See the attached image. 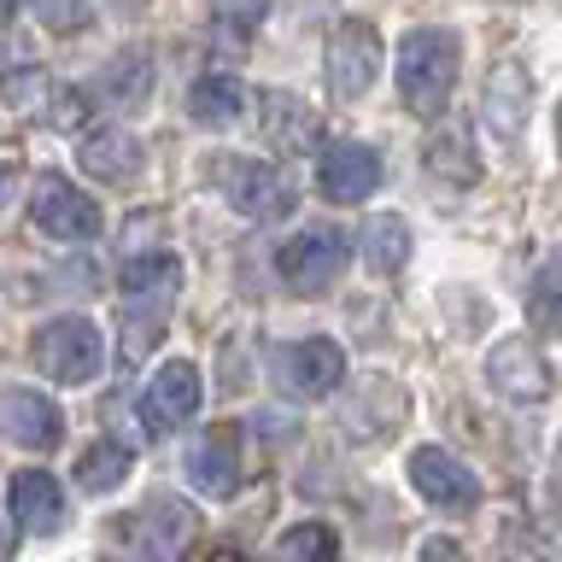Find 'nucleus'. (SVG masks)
<instances>
[{"label": "nucleus", "mask_w": 562, "mask_h": 562, "mask_svg": "<svg viewBox=\"0 0 562 562\" xmlns=\"http://www.w3.org/2000/svg\"><path fill=\"white\" fill-rule=\"evenodd\" d=\"M422 165H428V176H439V182H451V188H469L474 176H481V158H474V147L463 135H434L428 153H422Z\"/></svg>", "instance_id": "nucleus-23"}, {"label": "nucleus", "mask_w": 562, "mask_h": 562, "mask_svg": "<svg viewBox=\"0 0 562 562\" xmlns=\"http://www.w3.org/2000/svg\"><path fill=\"white\" fill-rule=\"evenodd\" d=\"M200 398H205L200 369H193L188 358H176L147 381V393H140V422H147V434H176L182 422H193Z\"/></svg>", "instance_id": "nucleus-9"}, {"label": "nucleus", "mask_w": 562, "mask_h": 562, "mask_svg": "<svg viewBox=\"0 0 562 562\" xmlns=\"http://www.w3.org/2000/svg\"><path fill=\"white\" fill-rule=\"evenodd\" d=\"M411 486L434 509H474V504H481V481H474V474L457 463L446 446H416L411 451Z\"/></svg>", "instance_id": "nucleus-11"}, {"label": "nucleus", "mask_w": 562, "mask_h": 562, "mask_svg": "<svg viewBox=\"0 0 562 562\" xmlns=\"http://www.w3.org/2000/svg\"><path fill=\"white\" fill-rule=\"evenodd\" d=\"M12 7H18V0H0V18H7V12H12Z\"/></svg>", "instance_id": "nucleus-33"}, {"label": "nucleus", "mask_w": 562, "mask_h": 562, "mask_svg": "<svg viewBox=\"0 0 562 562\" xmlns=\"http://www.w3.org/2000/svg\"><path fill=\"white\" fill-rule=\"evenodd\" d=\"M363 258L375 276H398L411 263V223L398 211H381V217L363 223Z\"/></svg>", "instance_id": "nucleus-19"}, {"label": "nucleus", "mask_w": 562, "mask_h": 562, "mask_svg": "<svg viewBox=\"0 0 562 562\" xmlns=\"http://www.w3.org/2000/svg\"><path fill=\"white\" fill-rule=\"evenodd\" d=\"M240 105H246V88H240V77H228V70H205V77L188 88V117L193 123H235Z\"/></svg>", "instance_id": "nucleus-21"}, {"label": "nucleus", "mask_w": 562, "mask_h": 562, "mask_svg": "<svg viewBox=\"0 0 562 562\" xmlns=\"http://www.w3.org/2000/svg\"><path fill=\"white\" fill-rule=\"evenodd\" d=\"M323 70H328V94L334 100H363L369 88H375V77H381V35H375V24L346 18V24L328 35Z\"/></svg>", "instance_id": "nucleus-4"}, {"label": "nucleus", "mask_w": 562, "mask_h": 562, "mask_svg": "<svg viewBox=\"0 0 562 562\" xmlns=\"http://www.w3.org/2000/svg\"><path fill=\"white\" fill-rule=\"evenodd\" d=\"M211 176H217L223 200L240 211V217H258V223H276L293 211V188L281 182V170L258 165V158H217L211 165Z\"/></svg>", "instance_id": "nucleus-5"}, {"label": "nucleus", "mask_w": 562, "mask_h": 562, "mask_svg": "<svg viewBox=\"0 0 562 562\" xmlns=\"http://www.w3.org/2000/svg\"><path fill=\"white\" fill-rule=\"evenodd\" d=\"M47 77H42V70H18V77H7V82H0V94H7L12 105H24V112H30V105H35V94H47Z\"/></svg>", "instance_id": "nucleus-29"}, {"label": "nucleus", "mask_w": 562, "mask_h": 562, "mask_svg": "<svg viewBox=\"0 0 562 562\" xmlns=\"http://www.w3.org/2000/svg\"><path fill=\"white\" fill-rule=\"evenodd\" d=\"M263 135H270L281 153H311L316 140H323V117H316L299 94H288V88H270V94H263Z\"/></svg>", "instance_id": "nucleus-18"}, {"label": "nucleus", "mask_w": 562, "mask_h": 562, "mask_svg": "<svg viewBox=\"0 0 562 562\" xmlns=\"http://www.w3.org/2000/svg\"><path fill=\"white\" fill-rule=\"evenodd\" d=\"M30 351H35V363H42V375L59 381V386L94 381L100 363H105V340L88 316H53V323H42Z\"/></svg>", "instance_id": "nucleus-3"}, {"label": "nucleus", "mask_w": 562, "mask_h": 562, "mask_svg": "<svg viewBox=\"0 0 562 562\" xmlns=\"http://www.w3.org/2000/svg\"><path fill=\"white\" fill-rule=\"evenodd\" d=\"M334 551H340V539H334L328 521H299L276 539V557H334Z\"/></svg>", "instance_id": "nucleus-26"}, {"label": "nucleus", "mask_w": 562, "mask_h": 562, "mask_svg": "<svg viewBox=\"0 0 562 562\" xmlns=\"http://www.w3.org/2000/svg\"><path fill=\"white\" fill-rule=\"evenodd\" d=\"M188 481L205 498H235L240 486V428H205L188 446Z\"/></svg>", "instance_id": "nucleus-14"}, {"label": "nucleus", "mask_w": 562, "mask_h": 562, "mask_svg": "<svg viewBox=\"0 0 562 562\" xmlns=\"http://www.w3.org/2000/svg\"><path fill=\"white\" fill-rule=\"evenodd\" d=\"M147 94H153V65L140 59V53H123V59L112 70H100V82H94V100L112 105V112H135V105H147Z\"/></svg>", "instance_id": "nucleus-20"}, {"label": "nucleus", "mask_w": 562, "mask_h": 562, "mask_svg": "<svg viewBox=\"0 0 562 562\" xmlns=\"http://www.w3.org/2000/svg\"><path fill=\"white\" fill-rule=\"evenodd\" d=\"M481 112H486V130L516 140L527 112H533V77L516 65V59H498L486 70V94H481Z\"/></svg>", "instance_id": "nucleus-15"}, {"label": "nucleus", "mask_w": 562, "mask_h": 562, "mask_svg": "<svg viewBox=\"0 0 562 562\" xmlns=\"http://www.w3.org/2000/svg\"><path fill=\"white\" fill-rule=\"evenodd\" d=\"M316 182H323V200L358 205L363 193L381 182V153L363 147V140H334V147L316 158Z\"/></svg>", "instance_id": "nucleus-13"}, {"label": "nucleus", "mask_w": 562, "mask_h": 562, "mask_svg": "<svg viewBox=\"0 0 562 562\" xmlns=\"http://www.w3.org/2000/svg\"><path fill=\"white\" fill-rule=\"evenodd\" d=\"M533 328L539 334H557V263L539 270V288H533Z\"/></svg>", "instance_id": "nucleus-28"}, {"label": "nucleus", "mask_w": 562, "mask_h": 562, "mask_svg": "<svg viewBox=\"0 0 562 562\" xmlns=\"http://www.w3.org/2000/svg\"><path fill=\"white\" fill-rule=\"evenodd\" d=\"M351 263V246L340 228H305L276 252V276L288 281L293 293H323L328 281H340V270Z\"/></svg>", "instance_id": "nucleus-6"}, {"label": "nucleus", "mask_w": 562, "mask_h": 562, "mask_svg": "<svg viewBox=\"0 0 562 562\" xmlns=\"http://www.w3.org/2000/svg\"><path fill=\"white\" fill-rule=\"evenodd\" d=\"M486 381H492V393L509 398V404H539V398H551V363H544L539 346L521 340V334H509V340L492 346Z\"/></svg>", "instance_id": "nucleus-8"}, {"label": "nucleus", "mask_w": 562, "mask_h": 562, "mask_svg": "<svg viewBox=\"0 0 562 562\" xmlns=\"http://www.w3.org/2000/svg\"><path fill=\"white\" fill-rule=\"evenodd\" d=\"M88 12H94V0H35V18L53 30V35H70L88 24Z\"/></svg>", "instance_id": "nucleus-27"}, {"label": "nucleus", "mask_w": 562, "mask_h": 562, "mask_svg": "<svg viewBox=\"0 0 562 562\" xmlns=\"http://www.w3.org/2000/svg\"><path fill=\"white\" fill-rule=\"evenodd\" d=\"M135 527H158V533H135L140 551L170 557V551H182V539L193 533V509H188V504H176V498H153V516H140Z\"/></svg>", "instance_id": "nucleus-22"}, {"label": "nucleus", "mask_w": 562, "mask_h": 562, "mask_svg": "<svg viewBox=\"0 0 562 562\" xmlns=\"http://www.w3.org/2000/svg\"><path fill=\"white\" fill-rule=\"evenodd\" d=\"M7 200H12V170L0 165V211H7Z\"/></svg>", "instance_id": "nucleus-30"}, {"label": "nucleus", "mask_w": 562, "mask_h": 562, "mask_svg": "<svg viewBox=\"0 0 562 562\" xmlns=\"http://www.w3.org/2000/svg\"><path fill=\"white\" fill-rule=\"evenodd\" d=\"M276 381L299 398H328L346 381V346L316 334V340H293L276 346Z\"/></svg>", "instance_id": "nucleus-7"}, {"label": "nucleus", "mask_w": 562, "mask_h": 562, "mask_svg": "<svg viewBox=\"0 0 562 562\" xmlns=\"http://www.w3.org/2000/svg\"><path fill=\"white\" fill-rule=\"evenodd\" d=\"M0 434L24 451H53L65 439V416L47 393H30V386H7L0 393Z\"/></svg>", "instance_id": "nucleus-12"}, {"label": "nucleus", "mask_w": 562, "mask_h": 562, "mask_svg": "<svg viewBox=\"0 0 562 562\" xmlns=\"http://www.w3.org/2000/svg\"><path fill=\"white\" fill-rule=\"evenodd\" d=\"M123 474H130V451L112 446V439H94V446L77 457V486L82 492H112V486H123Z\"/></svg>", "instance_id": "nucleus-24"}, {"label": "nucleus", "mask_w": 562, "mask_h": 562, "mask_svg": "<svg viewBox=\"0 0 562 562\" xmlns=\"http://www.w3.org/2000/svg\"><path fill=\"white\" fill-rule=\"evenodd\" d=\"M117 281H123L117 288L123 293V363H140L170 328L176 293H182V258L170 252L130 258Z\"/></svg>", "instance_id": "nucleus-1"}, {"label": "nucleus", "mask_w": 562, "mask_h": 562, "mask_svg": "<svg viewBox=\"0 0 562 562\" xmlns=\"http://www.w3.org/2000/svg\"><path fill=\"white\" fill-rule=\"evenodd\" d=\"M30 211H35V228L47 240H94L100 235V205L82 188H70L65 176H42Z\"/></svg>", "instance_id": "nucleus-10"}, {"label": "nucleus", "mask_w": 562, "mask_h": 562, "mask_svg": "<svg viewBox=\"0 0 562 562\" xmlns=\"http://www.w3.org/2000/svg\"><path fill=\"white\" fill-rule=\"evenodd\" d=\"M112 7H117V12H135V7H147V0H112Z\"/></svg>", "instance_id": "nucleus-32"}, {"label": "nucleus", "mask_w": 562, "mask_h": 562, "mask_svg": "<svg viewBox=\"0 0 562 562\" xmlns=\"http://www.w3.org/2000/svg\"><path fill=\"white\" fill-rule=\"evenodd\" d=\"M12 551V533H7V521H0V557H7Z\"/></svg>", "instance_id": "nucleus-31"}, {"label": "nucleus", "mask_w": 562, "mask_h": 562, "mask_svg": "<svg viewBox=\"0 0 562 562\" xmlns=\"http://www.w3.org/2000/svg\"><path fill=\"white\" fill-rule=\"evenodd\" d=\"M77 158H82V170H88V176H100V182H112V188L135 182L140 165H147L140 140H135L130 130H117V123H105V130H88V135H82V147H77Z\"/></svg>", "instance_id": "nucleus-16"}, {"label": "nucleus", "mask_w": 562, "mask_h": 562, "mask_svg": "<svg viewBox=\"0 0 562 562\" xmlns=\"http://www.w3.org/2000/svg\"><path fill=\"white\" fill-rule=\"evenodd\" d=\"M211 18H217L223 42H252V30L270 18V0H211Z\"/></svg>", "instance_id": "nucleus-25"}, {"label": "nucleus", "mask_w": 562, "mask_h": 562, "mask_svg": "<svg viewBox=\"0 0 562 562\" xmlns=\"http://www.w3.org/2000/svg\"><path fill=\"white\" fill-rule=\"evenodd\" d=\"M457 82V35L451 30H411L398 42V94L416 117H439Z\"/></svg>", "instance_id": "nucleus-2"}, {"label": "nucleus", "mask_w": 562, "mask_h": 562, "mask_svg": "<svg viewBox=\"0 0 562 562\" xmlns=\"http://www.w3.org/2000/svg\"><path fill=\"white\" fill-rule=\"evenodd\" d=\"M12 516L24 533H59L65 527V486L47 469H24L12 481Z\"/></svg>", "instance_id": "nucleus-17"}]
</instances>
